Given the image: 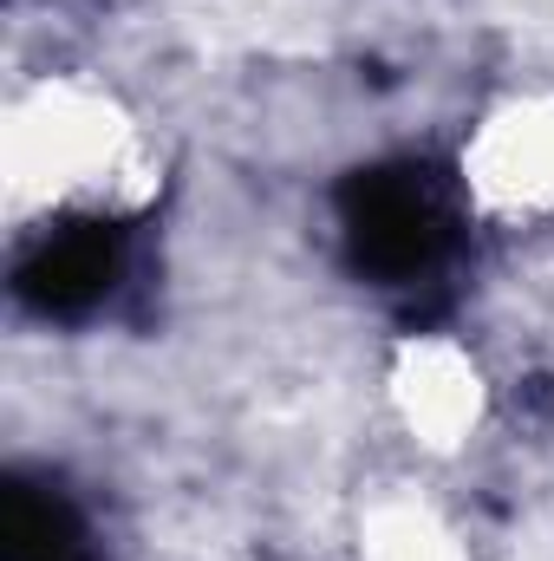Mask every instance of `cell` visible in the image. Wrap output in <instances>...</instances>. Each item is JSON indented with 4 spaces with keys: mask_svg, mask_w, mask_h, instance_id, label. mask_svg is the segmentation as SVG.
I'll return each instance as SVG.
<instances>
[{
    "mask_svg": "<svg viewBox=\"0 0 554 561\" xmlns=\"http://www.w3.org/2000/svg\"><path fill=\"white\" fill-rule=\"evenodd\" d=\"M339 222L353 262L392 287L430 275L450 249V216L424 170H353L339 183Z\"/></svg>",
    "mask_w": 554,
    "mask_h": 561,
    "instance_id": "1",
    "label": "cell"
},
{
    "mask_svg": "<svg viewBox=\"0 0 554 561\" xmlns=\"http://www.w3.org/2000/svg\"><path fill=\"white\" fill-rule=\"evenodd\" d=\"M118 280V229L105 222H66L59 236H46L26 262H20V300L59 320L92 313Z\"/></svg>",
    "mask_w": 554,
    "mask_h": 561,
    "instance_id": "2",
    "label": "cell"
},
{
    "mask_svg": "<svg viewBox=\"0 0 554 561\" xmlns=\"http://www.w3.org/2000/svg\"><path fill=\"white\" fill-rule=\"evenodd\" d=\"M0 561H92L79 510L46 483H7V496H0Z\"/></svg>",
    "mask_w": 554,
    "mask_h": 561,
    "instance_id": "3",
    "label": "cell"
}]
</instances>
